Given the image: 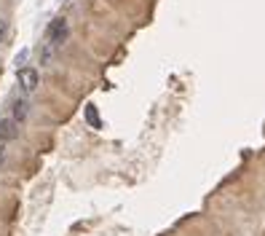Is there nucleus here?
Instances as JSON below:
<instances>
[{
    "label": "nucleus",
    "instance_id": "obj_8",
    "mask_svg": "<svg viewBox=\"0 0 265 236\" xmlns=\"http://www.w3.org/2000/svg\"><path fill=\"white\" fill-rule=\"evenodd\" d=\"M3 153H5V150H3V142H0V161H3Z\"/></svg>",
    "mask_w": 265,
    "mask_h": 236
},
{
    "label": "nucleus",
    "instance_id": "obj_6",
    "mask_svg": "<svg viewBox=\"0 0 265 236\" xmlns=\"http://www.w3.org/2000/svg\"><path fill=\"white\" fill-rule=\"evenodd\" d=\"M27 57H30V51H27V49H24V51H22V54H19V57H16V67H19V64H24V62H27Z\"/></svg>",
    "mask_w": 265,
    "mask_h": 236
},
{
    "label": "nucleus",
    "instance_id": "obj_2",
    "mask_svg": "<svg viewBox=\"0 0 265 236\" xmlns=\"http://www.w3.org/2000/svg\"><path fill=\"white\" fill-rule=\"evenodd\" d=\"M19 83H22L24 91H35L38 89V81H41V75H38V70L32 67H19Z\"/></svg>",
    "mask_w": 265,
    "mask_h": 236
},
{
    "label": "nucleus",
    "instance_id": "obj_5",
    "mask_svg": "<svg viewBox=\"0 0 265 236\" xmlns=\"http://www.w3.org/2000/svg\"><path fill=\"white\" fill-rule=\"evenodd\" d=\"M24 116H27V102L19 100V102L14 105V121H24Z\"/></svg>",
    "mask_w": 265,
    "mask_h": 236
},
{
    "label": "nucleus",
    "instance_id": "obj_7",
    "mask_svg": "<svg viewBox=\"0 0 265 236\" xmlns=\"http://www.w3.org/2000/svg\"><path fill=\"white\" fill-rule=\"evenodd\" d=\"M5 32H8V24L0 19V43H3V38H5Z\"/></svg>",
    "mask_w": 265,
    "mask_h": 236
},
{
    "label": "nucleus",
    "instance_id": "obj_1",
    "mask_svg": "<svg viewBox=\"0 0 265 236\" xmlns=\"http://www.w3.org/2000/svg\"><path fill=\"white\" fill-rule=\"evenodd\" d=\"M67 22L64 19H54V22L49 24V32H46V46H51V49H56V46H62L67 41Z\"/></svg>",
    "mask_w": 265,
    "mask_h": 236
},
{
    "label": "nucleus",
    "instance_id": "obj_4",
    "mask_svg": "<svg viewBox=\"0 0 265 236\" xmlns=\"http://www.w3.org/2000/svg\"><path fill=\"white\" fill-rule=\"evenodd\" d=\"M86 121H89L94 129L102 126V121H99V113H97V108H94V105H86Z\"/></svg>",
    "mask_w": 265,
    "mask_h": 236
},
{
    "label": "nucleus",
    "instance_id": "obj_3",
    "mask_svg": "<svg viewBox=\"0 0 265 236\" xmlns=\"http://www.w3.org/2000/svg\"><path fill=\"white\" fill-rule=\"evenodd\" d=\"M14 137H16V121H14V118H5V121H0V142L14 140Z\"/></svg>",
    "mask_w": 265,
    "mask_h": 236
}]
</instances>
